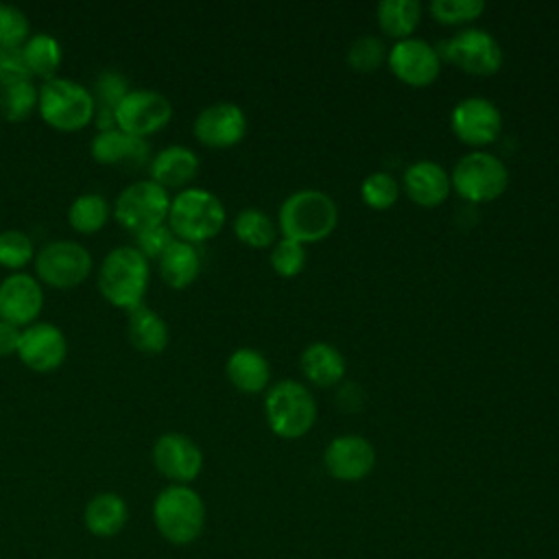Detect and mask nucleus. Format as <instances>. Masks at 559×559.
<instances>
[{"mask_svg": "<svg viewBox=\"0 0 559 559\" xmlns=\"http://www.w3.org/2000/svg\"><path fill=\"white\" fill-rule=\"evenodd\" d=\"M159 275L170 288H188L201 271V255L194 245L183 240H173V245L157 260Z\"/></svg>", "mask_w": 559, "mask_h": 559, "instance_id": "obj_25", "label": "nucleus"}, {"mask_svg": "<svg viewBox=\"0 0 559 559\" xmlns=\"http://www.w3.org/2000/svg\"><path fill=\"white\" fill-rule=\"evenodd\" d=\"M35 258V247L28 234L20 229H4L0 231V266L24 269Z\"/></svg>", "mask_w": 559, "mask_h": 559, "instance_id": "obj_33", "label": "nucleus"}, {"mask_svg": "<svg viewBox=\"0 0 559 559\" xmlns=\"http://www.w3.org/2000/svg\"><path fill=\"white\" fill-rule=\"evenodd\" d=\"M225 373L229 382L242 393H260L269 386V380H271L269 360L251 347L236 349L227 358Z\"/></svg>", "mask_w": 559, "mask_h": 559, "instance_id": "obj_23", "label": "nucleus"}, {"mask_svg": "<svg viewBox=\"0 0 559 559\" xmlns=\"http://www.w3.org/2000/svg\"><path fill=\"white\" fill-rule=\"evenodd\" d=\"M35 271L52 288H74L90 275L92 255L74 240H52L37 251Z\"/></svg>", "mask_w": 559, "mask_h": 559, "instance_id": "obj_9", "label": "nucleus"}, {"mask_svg": "<svg viewBox=\"0 0 559 559\" xmlns=\"http://www.w3.org/2000/svg\"><path fill=\"white\" fill-rule=\"evenodd\" d=\"M135 236V249L146 258V260H159L162 253L173 245L175 234L170 231L168 225H155L144 231L133 234Z\"/></svg>", "mask_w": 559, "mask_h": 559, "instance_id": "obj_39", "label": "nucleus"}, {"mask_svg": "<svg viewBox=\"0 0 559 559\" xmlns=\"http://www.w3.org/2000/svg\"><path fill=\"white\" fill-rule=\"evenodd\" d=\"M37 109V90L31 79L0 90V116L9 122L26 120Z\"/></svg>", "mask_w": 559, "mask_h": 559, "instance_id": "obj_32", "label": "nucleus"}, {"mask_svg": "<svg viewBox=\"0 0 559 559\" xmlns=\"http://www.w3.org/2000/svg\"><path fill=\"white\" fill-rule=\"evenodd\" d=\"M168 227L183 242H205L225 225V207L221 199L205 188H183L170 199Z\"/></svg>", "mask_w": 559, "mask_h": 559, "instance_id": "obj_3", "label": "nucleus"}, {"mask_svg": "<svg viewBox=\"0 0 559 559\" xmlns=\"http://www.w3.org/2000/svg\"><path fill=\"white\" fill-rule=\"evenodd\" d=\"M450 175L437 162H415L404 170V192L421 207H437L450 194Z\"/></svg>", "mask_w": 559, "mask_h": 559, "instance_id": "obj_20", "label": "nucleus"}, {"mask_svg": "<svg viewBox=\"0 0 559 559\" xmlns=\"http://www.w3.org/2000/svg\"><path fill=\"white\" fill-rule=\"evenodd\" d=\"M26 79H31V72L24 63L22 48H0V90Z\"/></svg>", "mask_w": 559, "mask_h": 559, "instance_id": "obj_40", "label": "nucleus"}, {"mask_svg": "<svg viewBox=\"0 0 559 559\" xmlns=\"http://www.w3.org/2000/svg\"><path fill=\"white\" fill-rule=\"evenodd\" d=\"M450 183L461 199L469 203H489L502 197L507 190L509 173L496 155L474 151L456 162Z\"/></svg>", "mask_w": 559, "mask_h": 559, "instance_id": "obj_7", "label": "nucleus"}, {"mask_svg": "<svg viewBox=\"0 0 559 559\" xmlns=\"http://www.w3.org/2000/svg\"><path fill=\"white\" fill-rule=\"evenodd\" d=\"M277 223L284 238L297 240L301 245L319 242L334 231L338 223V210L334 199L323 190H297L284 199Z\"/></svg>", "mask_w": 559, "mask_h": 559, "instance_id": "obj_2", "label": "nucleus"}, {"mask_svg": "<svg viewBox=\"0 0 559 559\" xmlns=\"http://www.w3.org/2000/svg\"><path fill=\"white\" fill-rule=\"evenodd\" d=\"M430 13L439 24H467L483 15V0H435L430 2Z\"/></svg>", "mask_w": 559, "mask_h": 559, "instance_id": "obj_35", "label": "nucleus"}, {"mask_svg": "<svg viewBox=\"0 0 559 559\" xmlns=\"http://www.w3.org/2000/svg\"><path fill=\"white\" fill-rule=\"evenodd\" d=\"M153 522L173 544L194 542L205 524V504L188 485H170L153 502Z\"/></svg>", "mask_w": 559, "mask_h": 559, "instance_id": "obj_5", "label": "nucleus"}, {"mask_svg": "<svg viewBox=\"0 0 559 559\" xmlns=\"http://www.w3.org/2000/svg\"><path fill=\"white\" fill-rule=\"evenodd\" d=\"M271 266L280 277H295L306 266V249L301 242L282 238L271 251Z\"/></svg>", "mask_w": 559, "mask_h": 559, "instance_id": "obj_38", "label": "nucleus"}, {"mask_svg": "<svg viewBox=\"0 0 559 559\" xmlns=\"http://www.w3.org/2000/svg\"><path fill=\"white\" fill-rule=\"evenodd\" d=\"M236 238L251 249H266L275 240V225L269 214L258 207H245L234 221Z\"/></svg>", "mask_w": 559, "mask_h": 559, "instance_id": "obj_31", "label": "nucleus"}, {"mask_svg": "<svg viewBox=\"0 0 559 559\" xmlns=\"http://www.w3.org/2000/svg\"><path fill=\"white\" fill-rule=\"evenodd\" d=\"M44 306L39 282L28 273H11L0 282V319L13 325H31Z\"/></svg>", "mask_w": 559, "mask_h": 559, "instance_id": "obj_18", "label": "nucleus"}, {"mask_svg": "<svg viewBox=\"0 0 559 559\" xmlns=\"http://www.w3.org/2000/svg\"><path fill=\"white\" fill-rule=\"evenodd\" d=\"M22 338V330L4 319H0V356H11L17 354Z\"/></svg>", "mask_w": 559, "mask_h": 559, "instance_id": "obj_41", "label": "nucleus"}, {"mask_svg": "<svg viewBox=\"0 0 559 559\" xmlns=\"http://www.w3.org/2000/svg\"><path fill=\"white\" fill-rule=\"evenodd\" d=\"M17 356L28 369L48 373L63 365L68 356V341L52 323H31L22 332Z\"/></svg>", "mask_w": 559, "mask_h": 559, "instance_id": "obj_16", "label": "nucleus"}, {"mask_svg": "<svg viewBox=\"0 0 559 559\" xmlns=\"http://www.w3.org/2000/svg\"><path fill=\"white\" fill-rule=\"evenodd\" d=\"M301 373L314 386H334L345 376V356L330 343H312L301 352Z\"/></svg>", "mask_w": 559, "mask_h": 559, "instance_id": "obj_22", "label": "nucleus"}, {"mask_svg": "<svg viewBox=\"0 0 559 559\" xmlns=\"http://www.w3.org/2000/svg\"><path fill=\"white\" fill-rule=\"evenodd\" d=\"M264 415L269 428L282 439H299L317 421V402L312 393L297 380L273 384L264 397Z\"/></svg>", "mask_w": 559, "mask_h": 559, "instance_id": "obj_6", "label": "nucleus"}, {"mask_svg": "<svg viewBox=\"0 0 559 559\" xmlns=\"http://www.w3.org/2000/svg\"><path fill=\"white\" fill-rule=\"evenodd\" d=\"M376 15L380 31L395 41H402L415 33L421 20V4L417 0H384L378 4Z\"/></svg>", "mask_w": 559, "mask_h": 559, "instance_id": "obj_28", "label": "nucleus"}, {"mask_svg": "<svg viewBox=\"0 0 559 559\" xmlns=\"http://www.w3.org/2000/svg\"><path fill=\"white\" fill-rule=\"evenodd\" d=\"M452 131L469 146H487L498 140L502 129V116L498 107L483 96H469L456 103L452 109Z\"/></svg>", "mask_w": 559, "mask_h": 559, "instance_id": "obj_13", "label": "nucleus"}, {"mask_svg": "<svg viewBox=\"0 0 559 559\" xmlns=\"http://www.w3.org/2000/svg\"><path fill=\"white\" fill-rule=\"evenodd\" d=\"M148 173L151 179L162 188H181L197 177L199 157L192 148L173 144L162 148L155 157H151Z\"/></svg>", "mask_w": 559, "mask_h": 559, "instance_id": "obj_21", "label": "nucleus"}, {"mask_svg": "<svg viewBox=\"0 0 559 559\" xmlns=\"http://www.w3.org/2000/svg\"><path fill=\"white\" fill-rule=\"evenodd\" d=\"M360 197H362L365 205H369L371 210H389L397 201L400 188H397V181L389 173L378 170L362 179Z\"/></svg>", "mask_w": 559, "mask_h": 559, "instance_id": "obj_34", "label": "nucleus"}, {"mask_svg": "<svg viewBox=\"0 0 559 559\" xmlns=\"http://www.w3.org/2000/svg\"><path fill=\"white\" fill-rule=\"evenodd\" d=\"M127 334L131 345L144 354H162L168 345V325L166 321L144 304L129 312Z\"/></svg>", "mask_w": 559, "mask_h": 559, "instance_id": "obj_26", "label": "nucleus"}, {"mask_svg": "<svg viewBox=\"0 0 559 559\" xmlns=\"http://www.w3.org/2000/svg\"><path fill=\"white\" fill-rule=\"evenodd\" d=\"M129 92L127 79L116 70H103L94 81V118L98 131L116 129V107Z\"/></svg>", "mask_w": 559, "mask_h": 559, "instance_id": "obj_27", "label": "nucleus"}, {"mask_svg": "<svg viewBox=\"0 0 559 559\" xmlns=\"http://www.w3.org/2000/svg\"><path fill=\"white\" fill-rule=\"evenodd\" d=\"M323 465L336 480H360L373 469L376 450L360 435H343L328 443L323 452Z\"/></svg>", "mask_w": 559, "mask_h": 559, "instance_id": "obj_17", "label": "nucleus"}, {"mask_svg": "<svg viewBox=\"0 0 559 559\" xmlns=\"http://www.w3.org/2000/svg\"><path fill=\"white\" fill-rule=\"evenodd\" d=\"M127 518H129L127 502L118 493H114V491L96 493L87 502L85 513H83L87 531L92 535H96V537H114V535H118L124 528Z\"/></svg>", "mask_w": 559, "mask_h": 559, "instance_id": "obj_24", "label": "nucleus"}, {"mask_svg": "<svg viewBox=\"0 0 559 559\" xmlns=\"http://www.w3.org/2000/svg\"><path fill=\"white\" fill-rule=\"evenodd\" d=\"M109 212L111 207L103 194L85 192L70 203L68 221L81 234H96L98 229L105 227Z\"/></svg>", "mask_w": 559, "mask_h": 559, "instance_id": "obj_30", "label": "nucleus"}, {"mask_svg": "<svg viewBox=\"0 0 559 559\" xmlns=\"http://www.w3.org/2000/svg\"><path fill=\"white\" fill-rule=\"evenodd\" d=\"M151 280L148 260L131 245L111 249L98 271V290L116 308L133 310L142 306Z\"/></svg>", "mask_w": 559, "mask_h": 559, "instance_id": "obj_1", "label": "nucleus"}, {"mask_svg": "<svg viewBox=\"0 0 559 559\" xmlns=\"http://www.w3.org/2000/svg\"><path fill=\"white\" fill-rule=\"evenodd\" d=\"M92 157L103 166L140 168L151 157V146L144 138L129 135L120 129L98 131L90 144Z\"/></svg>", "mask_w": 559, "mask_h": 559, "instance_id": "obj_19", "label": "nucleus"}, {"mask_svg": "<svg viewBox=\"0 0 559 559\" xmlns=\"http://www.w3.org/2000/svg\"><path fill=\"white\" fill-rule=\"evenodd\" d=\"M22 55L31 76H41L46 81L52 79L61 66V46L48 33L31 35L22 48Z\"/></svg>", "mask_w": 559, "mask_h": 559, "instance_id": "obj_29", "label": "nucleus"}, {"mask_svg": "<svg viewBox=\"0 0 559 559\" xmlns=\"http://www.w3.org/2000/svg\"><path fill=\"white\" fill-rule=\"evenodd\" d=\"M37 111L57 131H79L94 120V98L79 81L52 76L37 90Z\"/></svg>", "mask_w": 559, "mask_h": 559, "instance_id": "obj_4", "label": "nucleus"}, {"mask_svg": "<svg viewBox=\"0 0 559 559\" xmlns=\"http://www.w3.org/2000/svg\"><path fill=\"white\" fill-rule=\"evenodd\" d=\"M31 33L28 17L22 9L0 2V48H20Z\"/></svg>", "mask_w": 559, "mask_h": 559, "instance_id": "obj_37", "label": "nucleus"}, {"mask_svg": "<svg viewBox=\"0 0 559 559\" xmlns=\"http://www.w3.org/2000/svg\"><path fill=\"white\" fill-rule=\"evenodd\" d=\"M384 59H386V48L373 35L358 37L347 50V63L356 72H373L384 63Z\"/></svg>", "mask_w": 559, "mask_h": 559, "instance_id": "obj_36", "label": "nucleus"}, {"mask_svg": "<svg viewBox=\"0 0 559 559\" xmlns=\"http://www.w3.org/2000/svg\"><path fill=\"white\" fill-rule=\"evenodd\" d=\"M194 138L210 148L236 146L247 133L245 111L229 100L207 105L194 118Z\"/></svg>", "mask_w": 559, "mask_h": 559, "instance_id": "obj_14", "label": "nucleus"}, {"mask_svg": "<svg viewBox=\"0 0 559 559\" xmlns=\"http://www.w3.org/2000/svg\"><path fill=\"white\" fill-rule=\"evenodd\" d=\"M170 210V197L166 188L153 179H140L129 183L114 203L116 221L138 234L155 225H164Z\"/></svg>", "mask_w": 559, "mask_h": 559, "instance_id": "obj_8", "label": "nucleus"}, {"mask_svg": "<svg viewBox=\"0 0 559 559\" xmlns=\"http://www.w3.org/2000/svg\"><path fill=\"white\" fill-rule=\"evenodd\" d=\"M170 118V100L155 90H129L116 107V129L135 138L162 131Z\"/></svg>", "mask_w": 559, "mask_h": 559, "instance_id": "obj_11", "label": "nucleus"}, {"mask_svg": "<svg viewBox=\"0 0 559 559\" xmlns=\"http://www.w3.org/2000/svg\"><path fill=\"white\" fill-rule=\"evenodd\" d=\"M391 72L411 87H426L435 83L441 70V55L424 39L408 37L395 41L386 52Z\"/></svg>", "mask_w": 559, "mask_h": 559, "instance_id": "obj_12", "label": "nucleus"}, {"mask_svg": "<svg viewBox=\"0 0 559 559\" xmlns=\"http://www.w3.org/2000/svg\"><path fill=\"white\" fill-rule=\"evenodd\" d=\"M155 467L175 485L194 480L203 467L201 448L181 432H166L153 445Z\"/></svg>", "mask_w": 559, "mask_h": 559, "instance_id": "obj_15", "label": "nucleus"}, {"mask_svg": "<svg viewBox=\"0 0 559 559\" xmlns=\"http://www.w3.org/2000/svg\"><path fill=\"white\" fill-rule=\"evenodd\" d=\"M441 55L474 76H491L502 66V48L483 28H465L441 44Z\"/></svg>", "mask_w": 559, "mask_h": 559, "instance_id": "obj_10", "label": "nucleus"}]
</instances>
